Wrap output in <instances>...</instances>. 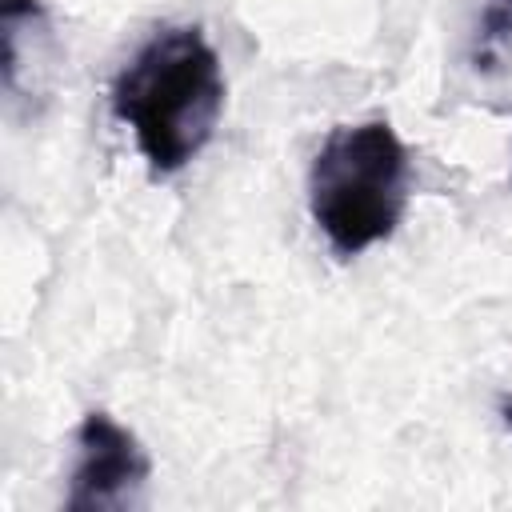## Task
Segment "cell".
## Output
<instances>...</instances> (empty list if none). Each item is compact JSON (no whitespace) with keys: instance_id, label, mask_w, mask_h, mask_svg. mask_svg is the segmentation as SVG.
Listing matches in <instances>:
<instances>
[{"instance_id":"277c9868","label":"cell","mask_w":512,"mask_h":512,"mask_svg":"<svg viewBox=\"0 0 512 512\" xmlns=\"http://www.w3.org/2000/svg\"><path fill=\"white\" fill-rule=\"evenodd\" d=\"M0 40H4V92L12 104L44 100L56 60L52 24L40 0H4L0 4Z\"/></svg>"},{"instance_id":"8992f818","label":"cell","mask_w":512,"mask_h":512,"mask_svg":"<svg viewBox=\"0 0 512 512\" xmlns=\"http://www.w3.org/2000/svg\"><path fill=\"white\" fill-rule=\"evenodd\" d=\"M500 416H504V424L512 428V396H508V400H500Z\"/></svg>"},{"instance_id":"5b68a950","label":"cell","mask_w":512,"mask_h":512,"mask_svg":"<svg viewBox=\"0 0 512 512\" xmlns=\"http://www.w3.org/2000/svg\"><path fill=\"white\" fill-rule=\"evenodd\" d=\"M508 52H512V0H484L468 44V64L476 72H496L508 60Z\"/></svg>"},{"instance_id":"7a4b0ae2","label":"cell","mask_w":512,"mask_h":512,"mask_svg":"<svg viewBox=\"0 0 512 512\" xmlns=\"http://www.w3.org/2000/svg\"><path fill=\"white\" fill-rule=\"evenodd\" d=\"M412 160L388 120L340 124L308 172V212L336 256H360L388 240L408 208Z\"/></svg>"},{"instance_id":"6da1fadb","label":"cell","mask_w":512,"mask_h":512,"mask_svg":"<svg viewBox=\"0 0 512 512\" xmlns=\"http://www.w3.org/2000/svg\"><path fill=\"white\" fill-rule=\"evenodd\" d=\"M112 112L132 128L152 176L204 152L224 112L220 56L196 24L156 28L112 80Z\"/></svg>"},{"instance_id":"3957f363","label":"cell","mask_w":512,"mask_h":512,"mask_svg":"<svg viewBox=\"0 0 512 512\" xmlns=\"http://www.w3.org/2000/svg\"><path fill=\"white\" fill-rule=\"evenodd\" d=\"M148 472H152V464H148V452L140 448V440L120 420L92 408L76 424V468H72L64 508L68 512L124 508L144 488Z\"/></svg>"}]
</instances>
